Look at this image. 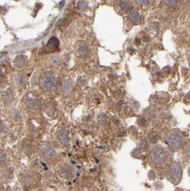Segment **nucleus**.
I'll return each instance as SVG.
<instances>
[{
	"label": "nucleus",
	"instance_id": "nucleus-1",
	"mask_svg": "<svg viewBox=\"0 0 190 191\" xmlns=\"http://www.w3.org/2000/svg\"><path fill=\"white\" fill-rule=\"evenodd\" d=\"M40 87L44 91H53L58 88V78L52 73L45 74L41 79Z\"/></svg>",
	"mask_w": 190,
	"mask_h": 191
},
{
	"label": "nucleus",
	"instance_id": "nucleus-2",
	"mask_svg": "<svg viewBox=\"0 0 190 191\" xmlns=\"http://www.w3.org/2000/svg\"><path fill=\"white\" fill-rule=\"evenodd\" d=\"M150 160L156 166H161L165 163L166 153L161 146L153 147L150 152Z\"/></svg>",
	"mask_w": 190,
	"mask_h": 191
},
{
	"label": "nucleus",
	"instance_id": "nucleus-3",
	"mask_svg": "<svg viewBox=\"0 0 190 191\" xmlns=\"http://www.w3.org/2000/svg\"><path fill=\"white\" fill-rule=\"evenodd\" d=\"M169 180L174 185H176L181 181L182 177V168L181 165L176 162H173L170 166L169 171Z\"/></svg>",
	"mask_w": 190,
	"mask_h": 191
},
{
	"label": "nucleus",
	"instance_id": "nucleus-4",
	"mask_svg": "<svg viewBox=\"0 0 190 191\" xmlns=\"http://www.w3.org/2000/svg\"><path fill=\"white\" fill-rule=\"evenodd\" d=\"M40 155L46 160H53L56 158L57 152L53 147L48 145H43L40 149Z\"/></svg>",
	"mask_w": 190,
	"mask_h": 191
},
{
	"label": "nucleus",
	"instance_id": "nucleus-5",
	"mask_svg": "<svg viewBox=\"0 0 190 191\" xmlns=\"http://www.w3.org/2000/svg\"><path fill=\"white\" fill-rule=\"evenodd\" d=\"M166 144L169 146V148L173 150H176L181 148L183 145V139L181 136L176 134L170 135L166 141Z\"/></svg>",
	"mask_w": 190,
	"mask_h": 191
},
{
	"label": "nucleus",
	"instance_id": "nucleus-6",
	"mask_svg": "<svg viewBox=\"0 0 190 191\" xmlns=\"http://www.w3.org/2000/svg\"><path fill=\"white\" fill-rule=\"evenodd\" d=\"M58 140L63 147H68L70 145L69 132L67 130H62L58 133Z\"/></svg>",
	"mask_w": 190,
	"mask_h": 191
},
{
	"label": "nucleus",
	"instance_id": "nucleus-7",
	"mask_svg": "<svg viewBox=\"0 0 190 191\" xmlns=\"http://www.w3.org/2000/svg\"><path fill=\"white\" fill-rule=\"evenodd\" d=\"M40 101L36 98H32V97H27L26 99V106L30 110L35 111L38 109L40 107Z\"/></svg>",
	"mask_w": 190,
	"mask_h": 191
},
{
	"label": "nucleus",
	"instance_id": "nucleus-8",
	"mask_svg": "<svg viewBox=\"0 0 190 191\" xmlns=\"http://www.w3.org/2000/svg\"><path fill=\"white\" fill-rule=\"evenodd\" d=\"M60 173L65 178H70L73 176V170L70 165L63 164L60 167Z\"/></svg>",
	"mask_w": 190,
	"mask_h": 191
},
{
	"label": "nucleus",
	"instance_id": "nucleus-9",
	"mask_svg": "<svg viewBox=\"0 0 190 191\" xmlns=\"http://www.w3.org/2000/svg\"><path fill=\"white\" fill-rule=\"evenodd\" d=\"M58 45H59V42L56 38H51L49 40V41L47 43V48L49 50H54L58 48Z\"/></svg>",
	"mask_w": 190,
	"mask_h": 191
},
{
	"label": "nucleus",
	"instance_id": "nucleus-10",
	"mask_svg": "<svg viewBox=\"0 0 190 191\" xmlns=\"http://www.w3.org/2000/svg\"><path fill=\"white\" fill-rule=\"evenodd\" d=\"M129 20L132 23H138L140 22V19H141V15L138 12L133 11L131 12L129 14Z\"/></svg>",
	"mask_w": 190,
	"mask_h": 191
},
{
	"label": "nucleus",
	"instance_id": "nucleus-11",
	"mask_svg": "<svg viewBox=\"0 0 190 191\" xmlns=\"http://www.w3.org/2000/svg\"><path fill=\"white\" fill-rule=\"evenodd\" d=\"M26 63V58L23 55H19L14 60V65L18 68H22Z\"/></svg>",
	"mask_w": 190,
	"mask_h": 191
},
{
	"label": "nucleus",
	"instance_id": "nucleus-12",
	"mask_svg": "<svg viewBox=\"0 0 190 191\" xmlns=\"http://www.w3.org/2000/svg\"><path fill=\"white\" fill-rule=\"evenodd\" d=\"M72 84L69 80H65L63 83V90L65 93H70L72 91Z\"/></svg>",
	"mask_w": 190,
	"mask_h": 191
},
{
	"label": "nucleus",
	"instance_id": "nucleus-13",
	"mask_svg": "<svg viewBox=\"0 0 190 191\" xmlns=\"http://www.w3.org/2000/svg\"><path fill=\"white\" fill-rule=\"evenodd\" d=\"M88 52H89V50H88V48L87 45H81L79 48V50H78V53H79V55L82 58H84V57L87 56L88 54Z\"/></svg>",
	"mask_w": 190,
	"mask_h": 191
},
{
	"label": "nucleus",
	"instance_id": "nucleus-14",
	"mask_svg": "<svg viewBox=\"0 0 190 191\" xmlns=\"http://www.w3.org/2000/svg\"><path fill=\"white\" fill-rule=\"evenodd\" d=\"M120 7H121V9L124 12H129L131 9V5L129 2L127 1H120Z\"/></svg>",
	"mask_w": 190,
	"mask_h": 191
},
{
	"label": "nucleus",
	"instance_id": "nucleus-15",
	"mask_svg": "<svg viewBox=\"0 0 190 191\" xmlns=\"http://www.w3.org/2000/svg\"><path fill=\"white\" fill-rule=\"evenodd\" d=\"M23 152L26 154V155H30L32 151V146L29 142H27V143L24 144L22 147Z\"/></svg>",
	"mask_w": 190,
	"mask_h": 191
},
{
	"label": "nucleus",
	"instance_id": "nucleus-16",
	"mask_svg": "<svg viewBox=\"0 0 190 191\" xmlns=\"http://www.w3.org/2000/svg\"><path fill=\"white\" fill-rule=\"evenodd\" d=\"M60 58L58 56H56V55H54V56H52L50 58V63L53 66H57L60 64Z\"/></svg>",
	"mask_w": 190,
	"mask_h": 191
},
{
	"label": "nucleus",
	"instance_id": "nucleus-17",
	"mask_svg": "<svg viewBox=\"0 0 190 191\" xmlns=\"http://www.w3.org/2000/svg\"><path fill=\"white\" fill-rule=\"evenodd\" d=\"M88 7V2L86 1H81L78 2V9L80 10H83L86 9Z\"/></svg>",
	"mask_w": 190,
	"mask_h": 191
},
{
	"label": "nucleus",
	"instance_id": "nucleus-18",
	"mask_svg": "<svg viewBox=\"0 0 190 191\" xmlns=\"http://www.w3.org/2000/svg\"><path fill=\"white\" fill-rule=\"evenodd\" d=\"M132 154H133V157H134L135 158H141V156H142L141 150L139 148L135 149V150L133 151Z\"/></svg>",
	"mask_w": 190,
	"mask_h": 191
},
{
	"label": "nucleus",
	"instance_id": "nucleus-19",
	"mask_svg": "<svg viewBox=\"0 0 190 191\" xmlns=\"http://www.w3.org/2000/svg\"><path fill=\"white\" fill-rule=\"evenodd\" d=\"M24 83H25V80H24V78L23 77L18 76L17 78V83L18 86L22 87L24 85Z\"/></svg>",
	"mask_w": 190,
	"mask_h": 191
},
{
	"label": "nucleus",
	"instance_id": "nucleus-20",
	"mask_svg": "<svg viewBox=\"0 0 190 191\" xmlns=\"http://www.w3.org/2000/svg\"><path fill=\"white\" fill-rule=\"evenodd\" d=\"M139 148L141 150H147L148 145L146 143V142L144 140H141L139 142Z\"/></svg>",
	"mask_w": 190,
	"mask_h": 191
},
{
	"label": "nucleus",
	"instance_id": "nucleus-21",
	"mask_svg": "<svg viewBox=\"0 0 190 191\" xmlns=\"http://www.w3.org/2000/svg\"><path fill=\"white\" fill-rule=\"evenodd\" d=\"M6 160V155L4 152L0 151V166H1L4 163Z\"/></svg>",
	"mask_w": 190,
	"mask_h": 191
},
{
	"label": "nucleus",
	"instance_id": "nucleus-22",
	"mask_svg": "<svg viewBox=\"0 0 190 191\" xmlns=\"http://www.w3.org/2000/svg\"><path fill=\"white\" fill-rule=\"evenodd\" d=\"M166 3L168 6L170 7H176L177 6V4H179V1H166Z\"/></svg>",
	"mask_w": 190,
	"mask_h": 191
},
{
	"label": "nucleus",
	"instance_id": "nucleus-23",
	"mask_svg": "<svg viewBox=\"0 0 190 191\" xmlns=\"http://www.w3.org/2000/svg\"><path fill=\"white\" fill-rule=\"evenodd\" d=\"M106 118L105 115L101 114L99 117H98V122H99L101 124H104L106 123Z\"/></svg>",
	"mask_w": 190,
	"mask_h": 191
},
{
	"label": "nucleus",
	"instance_id": "nucleus-24",
	"mask_svg": "<svg viewBox=\"0 0 190 191\" xmlns=\"http://www.w3.org/2000/svg\"><path fill=\"white\" fill-rule=\"evenodd\" d=\"M138 124L141 127H144L146 125V119L144 118H143V117H139L138 119Z\"/></svg>",
	"mask_w": 190,
	"mask_h": 191
},
{
	"label": "nucleus",
	"instance_id": "nucleus-25",
	"mask_svg": "<svg viewBox=\"0 0 190 191\" xmlns=\"http://www.w3.org/2000/svg\"><path fill=\"white\" fill-rule=\"evenodd\" d=\"M184 152H185V155H186V157H190V145H188L187 147H186Z\"/></svg>",
	"mask_w": 190,
	"mask_h": 191
},
{
	"label": "nucleus",
	"instance_id": "nucleus-26",
	"mask_svg": "<svg viewBox=\"0 0 190 191\" xmlns=\"http://www.w3.org/2000/svg\"><path fill=\"white\" fill-rule=\"evenodd\" d=\"M155 176H156V175H155L154 171H150L149 173V177L150 180H154Z\"/></svg>",
	"mask_w": 190,
	"mask_h": 191
},
{
	"label": "nucleus",
	"instance_id": "nucleus-27",
	"mask_svg": "<svg viewBox=\"0 0 190 191\" xmlns=\"http://www.w3.org/2000/svg\"><path fill=\"white\" fill-rule=\"evenodd\" d=\"M136 2L139 5H140V6H142V5L148 4V3H149V1H136Z\"/></svg>",
	"mask_w": 190,
	"mask_h": 191
},
{
	"label": "nucleus",
	"instance_id": "nucleus-28",
	"mask_svg": "<svg viewBox=\"0 0 190 191\" xmlns=\"http://www.w3.org/2000/svg\"><path fill=\"white\" fill-rule=\"evenodd\" d=\"M135 44L136 45H139L141 44V40L139 38H136V40H135Z\"/></svg>",
	"mask_w": 190,
	"mask_h": 191
},
{
	"label": "nucleus",
	"instance_id": "nucleus-29",
	"mask_svg": "<svg viewBox=\"0 0 190 191\" xmlns=\"http://www.w3.org/2000/svg\"><path fill=\"white\" fill-rule=\"evenodd\" d=\"M144 41L148 42L149 40V37L147 36V35H146V36L144 37Z\"/></svg>",
	"mask_w": 190,
	"mask_h": 191
},
{
	"label": "nucleus",
	"instance_id": "nucleus-30",
	"mask_svg": "<svg viewBox=\"0 0 190 191\" xmlns=\"http://www.w3.org/2000/svg\"><path fill=\"white\" fill-rule=\"evenodd\" d=\"M2 75H3V74H2V72H1V70H0V80H1V78H2Z\"/></svg>",
	"mask_w": 190,
	"mask_h": 191
},
{
	"label": "nucleus",
	"instance_id": "nucleus-31",
	"mask_svg": "<svg viewBox=\"0 0 190 191\" xmlns=\"http://www.w3.org/2000/svg\"><path fill=\"white\" fill-rule=\"evenodd\" d=\"M188 172H189V175L190 176V167L189 168V170H188Z\"/></svg>",
	"mask_w": 190,
	"mask_h": 191
}]
</instances>
